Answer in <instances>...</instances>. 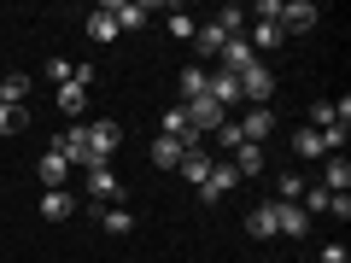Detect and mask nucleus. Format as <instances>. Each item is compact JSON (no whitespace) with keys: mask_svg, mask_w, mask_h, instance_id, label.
<instances>
[{"mask_svg":"<svg viewBox=\"0 0 351 263\" xmlns=\"http://www.w3.org/2000/svg\"><path fill=\"white\" fill-rule=\"evenodd\" d=\"M240 82V105H269V94H276V71H269V64H246V71L234 76Z\"/></svg>","mask_w":351,"mask_h":263,"instance_id":"obj_1","label":"nucleus"},{"mask_svg":"<svg viewBox=\"0 0 351 263\" xmlns=\"http://www.w3.org/2000/svg\"><path fill=\"white\" fill-rule=\"evenodd\" d=\"M234 188H240L234 164H228V158H211V175H205V181H199V199H205V205H217V199H228V193H234Z\"/></svg>","mask_w":351,"mask_h":263,"instance_id":"obj_2","label":"nucleus"},{"mask_svg":"<svg viewBox=\"0 0 351 263\" xmlns=\"http://www.w3.org/2000/svg\"><path fill=\"white\" fill-rule=\"evenodd\" d=\"M53 147L64 152V164H71V170H76V164H82V170H94V164H100V158H94V147H88V129H82V123H71Z\"/></svg>","mask_w":351,"mask_h":263,"instance_id":"obj_3","label":"nucleus"},{"mask_svg":"<svg viewBox=\"0 0 351 263\" xmlns=\"http://www.w3.org/2000/svg\"><path fill=\"white\" fill-rule=\"evenodd\" d=\"M88 205H123V181L112 175V164L88 170Z\"/></svg>","mask_w":351,"mask_h":263,"instance_id":"obj_4","label":"nucleus"},{"mask_svg":"<svg viewBox=\"0 0 351 263\" xmlns=\"http://www.w3.org/2000/svg\"><path fill=\"white\" fill-rule=\"evenodd\" d=\"M188 123H193V135L205 140V135H217V129L228 123V112L211 100V94H199V100H188Z\"/></svg>","mask_w":351,"mask_h":263,"instance_id":"obj_5","label":"nucleus"},{"mask_svg":"<svg viewBox=\"0 0 351 263\" xmlns=\"http://www.w3.org/2000/svg\"><path fill=\"white\" fill-rule=\"evenodd\" d=\"M316 0H281V12H276V24H281V36H299V29H311L316 24Z\"/></svg>","mask_w":351,"mask_h":263,"instance_id":"obj_6","label":"nucleus"},{"mask_svg":"<svg viewBox=\"0 0 351 263\" xmlns=\"http://www.w3.org/2000/svg\"><path fill=\"white\" fill-rule=\"evenodd\" d=\"M106 18H112L117 29H147L152 6H141V0H106Z\"/></svg>","mask_w":351,"mask_h":263,"instance_id":"obj_7","label":"nucleus"},{"mask_svg":"<svg viewBox=\"0 0 351 263\" xmlns=\"http://www.w3.org/2000/svg\"><path fill=\"white\" fill-rule=\"evenodd\" d=\"M82 129H88V147H94V158H100V164L112 158L117 147H123V129H117L112 117H100V123H82Z\"/></svg>","mask_w":351,"mask_h":263,"instance_id":"obj_8","label":"nucleus"},{"mask_svg":"<svg viewBox=\"0 0 351 263\" xmlns=\"http://www.w3.org/2000/svg\"><path fill=\"white\" fill-rule=\"evenodd\" d=\"M234 123H240V140H252V147L276 135V112H258V105H246V117H234Z\"/></svg>","mask_w":351,"mask_h":263,"instance_id":"obj_9","label":"nucleus"},{"mask_svg":"<svg viewBox=\"0 0 351 263\" xmlns=\"http://www.w3.org/2000/svg\"><path fill=\"white\" fill-rule=\"evenodd\" d=\"M36 175H41V193L64 188V175H71V164H64V152H59V147H53V152H41V158H36Z\"/></svg>","mask_w":351,"mask_h":263,"instance_id":"obj_10","label":"nucleus"},{"mask_svg":"<svg viewBox=\"0 0 351 263\" xmlns=\"http://www.w3.org/2000/svg\"><path fill=\"white\" fill-rule=\"evenodd\" d=\"M246 64H258V53L246 47V36H234V41H228L223 53H217V71H228V76H240Z\"/></svg>","mask_w":351,"mask_h":263,"instance_id":"obj_11","label":"nucleus"},{"mask_svg":"<svg viewBox=\"0 0 351 263\" xmlns=\"http://www.w3.org/2000/svg\"><path fill=\"white\" fill-rule=\"evenodd\" d=\"M205 94H211L217 105H223V112H240V82L228 71H211V82H205Z\"/></svg>","mask_w":351,"mask_h":263,"instance_id":"obj_12","label":"nucleus"},{"mask_svg":"<svg viewBox=\"0 0 351 263\" xmlns=\"http://www.w3.org/2000/svg\"><path fill=\"white\" fill-rule=\"evenodd\" d=\"M276 234H293V240H304V234H311V216H304L299 205L276 199Z\"/></svg>","mask_w":351,"mask_h":263,"instance_id":"obj_13","label":"nucleus"},{"mask_svg":"<svg viewBox=\"0 0 351 263\" xmlns=\"http://www.w3.org/2000/svg\"><path fill=\"white\" fill-rule=\"evenodd\" d=\"M88 211L100 216V228H106V234H135V216H129L123 205H88Z\"/></svg>","mask_w":351,"mask_h":263,"instance_id":"obj_14","label":"nucleus"},{"mask_svg":"<svg viewBox=\"0 0 351 263\" xmlns=\"http://www.w3.org/2000/svg\"><path fill=\"white\" fill-rule=\"evenodd\" d=\"M47 223H64V216L76 211V193H64V188H53V193H41V205H36Z\"/></svg>","mask_w":351,"mask_h":263,"instance_id":"obj_15","label":"nucleus"},{"mask_svg":"<svg viewBox=\"0 0 351 263\" xmlns=\"http://www.w3.org/2000/svg\"><path fill=\"white\" fill-rule=\"evenodd\" d=\"M228 164H234V175H263V147H252V140H240V147L228 152Z\"/></svg>","mask_w":351,"mask_h":263,"instance_id":"obj_16","label":"nucleus"},{"mask_svg":"<svg viewBox=\"0 0 351 263\" xmlns=\"http://www.w3.org/2000/svg\"><path fill=\"white\" fill-rule=\"evenodd\" d=\"M246 234L252 240H276V205H252L246 211Z\"/></svg>","mask_w":351,"mask_h":263,"instance_id":"obj_17","label":"nucleus"},{"mask_svg":"<svg viewBox=\"0 0 351 263\" xmlns=\"http://www.w3.org/2000/svg\"><path fill=\"white\" fill-rule=\"evenodd\" d=\"M316 188L346 193V188H351V164H346V158H322V181H316Z\"/></svg>","mask_w":351,"mask_h":263,"instance_id":"obj_18","label":"nucleus"},{"mask_svg":"<svg viewBox=\"0 0 351 263\" xmlns=\"http://www.w3.org/2000/svg\"><path fill=\"white\" fill-rule=\"evenodd\" d=\"M182 158H188V147H182V140H170V135L152 140V164H158V170H176Z\"/></svg>","mask_w":351,"mask_h":263,"instance_id":"obj_19","label":"nucleus"},{"mask_svg":"<svg viewBox=\"0 0 351 263\" xmlns=\"http://www.w3.org/2000/svg\"><path fill=\"white\" fill-rule=\"evenodd\" d=\"M82 29H88V41H100V47H112V41L123 36V29L106 18V6H100V12H88V24H82Z\"/></svg>","mask_w":351,"mask_h":263,"instance_id":"obj_20","label":"nucleus"},{"mask_svg":"<svg viewBox=\"0 0 351 263\" xmlns=\"http://www.w3.org/2000/svg\"><path fill=\"white\" fill-rule=\"evenodd\" d=\"M228 41H234V36H223V29H217V24H199V29H193V47H199L205 59H217V53H223Z\"/></svg>","mask_w":351,"mask_h":263,"instance_id":"obj_21","label":"nucleus"},{"mask_svg":"<svg viewBox=\"0 0 351 263\" xmlns=\"http://www.w3.org/2000/svg\"><path fill=\"white\" fill-rule=\"evenodd\" d=\"M29 100V76L12 71V76H0V105H24Z\"/></svg>","mask_w":351,"mask_h":263,"instance_id":"obj_22","label":"nucleus"},{"mask_svg":"<svg viewBox=\"0 0 351 263\" xmlns=\"http://www.w3.org/2000/svg\"><path fill=\"white\" fill-rule=\"evenodd\" d=\"M176 170H182V175H188V181H193V188H199L205 175H211V152H205V147H193V152H188V158L176 164Z\"/></svg>","mask_w":351,"mask_h":263,"instance_id":"obj_23","label":"nucleus"},{"mask_svg":"<svg viewBox=\"0 0 351 263\" xmlns=\"http://www.w3.org/2000/svg\"><path fill=\"white\" fill-rule=\"evenodd\" d=\"M281 41H287V36H281V24H252V41H246V47H252V53H276Z\"/></svg>","mask_w":351,"mask_h":263,"instance_id":"obj_24","label":"nucleus"},{"mask_svg":"<svg viewBox=\"0 0 351 263\" xmlns=\"http://www.w3.org/2000/svg\"><path fill=\"white\" fill-rule=\"evenodd\" d=\"M334 199H339V193H328V188H304V193H299V211H304V216H311V211L334 216Z\"/></svg>","mask_w":351,"mask_h":263,"instance_id":"obj_25","label":"nucleus"},{"mask_svg":"<svg viewBox=\"0 0 351 263\" xmlns=\"http://www.w3.org/2000/svg\"><path fill=\"white\" fill-rule=\"evenodd\" d=\"M24 129H29V112H24V105H0V140L24 135Z\"/></svg>","mask_w":351,"mask_h":263,"instance_id":"obj_26","label":"nucleus"},{"mask_svg":"<svg viewBox=\"0 0 351 263\" xmlns=\"http://www.w3.org/2000/svg\"><path fill=\"white\" fill-rule=\"evenodd\" d=\"M205 82H211V71L188 64V71H182V105H188V100H199V94H205Z\"/></svg>","mask_w":351,"mask_h":263,"instance_id":"obj_27","label":"nucleus"},{"mask_svg":"<svg viewBox=\"0 0 351 263\" xmlns=\"http://www.w3.org/2000/svg\"><path fill=\"white\" fill-rule=\"evenodd\" d=\"M59 112H71V117L88 112V88H82V82H64V88H59Z\"/></svg>","mask_w":351,"mask_h":263,"instance_id":"obj_28","label":"nucleus"},{"mask_svg":"<svg viewBox=\"0 0 351 263\" xmlns=\"http://www.w3.org/2000/svg\"><path fill=\"white\" fill-rule=\"evenodd\" d=\"M293 152H299V158H328V147H322L316 129H299V135H293Z\"/></svg>","mask_w":351,"mask_h":263,"instance_id":"obj_29","label":"nucleus"},{"mask_svg":"<svg viewBox=\"0 0 351 263\" xmlns=\"http://www.w3.org/2000/svg\"><path fill=\"white\" fill-rule=\"evenodd\" d=\"M211 24L223 29V36H240V29H246V12H240V6H223V12H217Z\"/></svg>","mask_w":351,"mask_h":263,"instance_id":"obj_30","label":"nucleus"},{"mask_svg":"<svg viewBox=\"0 0 351 263\" xmlns=\"http://www.w3.org/2000/svg\"><path fill=\"white\" fill-rule=\"evenodd\" d=\"M164 24H170V36H176V41H193V29H199L188 12H164Z\"/></svg>","mask_w":351,"mask_h":263,"instance_id":"obj_31","label":"nucleus"},{"mask_svg":"<svg viewBox=\"0 0 351 263\" xmlns=\"http://www.w3.org/2000/svg\"><path fill=\"white\" fill-rule=\"evenodd\" d=\"M71 76H76V59H47V82L53 88H64Z\"/></svg>","mask_w":351,"mask_h":263,"instance_id":"obj_32","label":"nucleus"},{"mask_svg":"<svg viewBox=\"0 0 351 263\" xmlns=\"http://www.w3.org/2000/svg\"><path fill=\"white\" fill-rule=\"evenodd\" d=\"M217 147H223V152H234V147H240V123H234V117L217 129Z\"/></svg>","mask_w":351,"mask_h":263,"instance_id":"obj_33","label":"nucleus"},{"mask_svg":"<svg viewBox=\"0 0 351 263\" xmlns=\"http://www.w3.org/2000/svg\"><path fill=\"white\" fill-rule=\"evenodd\" d=\"M299 193H304V181L287 170V175H281V199H287V205H299Z\"/></svg>","mask_w":351,"mask_h":263,"instance_id":"obj_34","label":"nucleus"},{"mask_svg":"<svg viewBox=\"0 0 351 263\" xmlns=\"http://www.w3.org/2000/svg\"><path fill=\"white\" fill-rule=\"evenodd\" d=\"M316 263H351V258H346V246L334 240V246H322V258H316Z\"/></svg>","mask_w":351,"mask_h":263,"instance_id":"obj_35","label":"nucleus"}]
</instances>
